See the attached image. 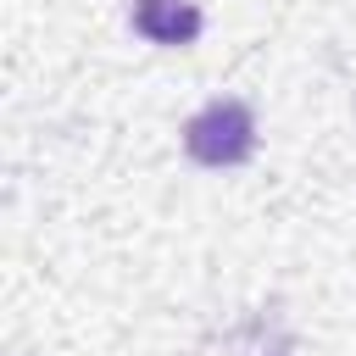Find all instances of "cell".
Returning <instances> with one entry per match:
<instances>
[{"mask_svg": "<svg viewBox=\"0 0 356 356\" xmlns=\"http://www.w3.org/2000/svg\"><path fill=\"white\" fill-rule=\"evenodd\" d=\"M184 150L200 161V167H239L256 156V117L245 100H206L189 122H184Z\"/></svg>", "mask_w": 356, "mask_h": 356, "instance_id": "obj_1", "label": "cell"}, {"mask_svg": "<svg viewBox=\"0 0 356 356\" xmlns=\"http://www.w3.org/2000/svg\"><path fill=\"white\" fill-rule=\"evenodd\" d=\"M200 6L195 0H134V28L150 44H195L200 39Z\"/></svg>", "mask_w": 356, "mask_h": 356, "instance_id": "obj_2", "label": "cell"}]
</instances>
